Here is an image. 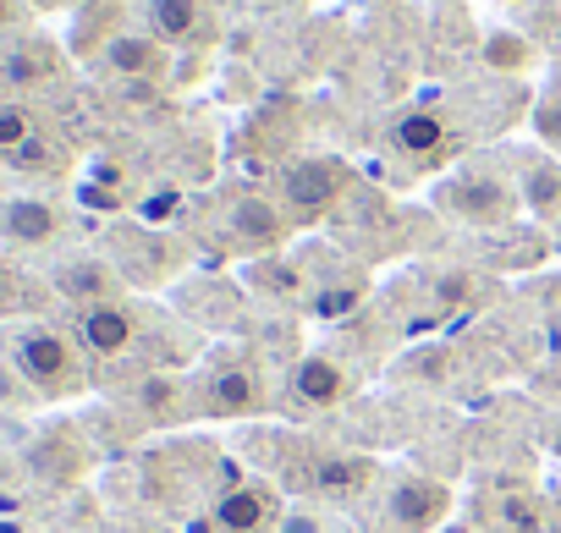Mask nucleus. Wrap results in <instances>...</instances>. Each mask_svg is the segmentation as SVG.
Returning <instances> with one entry per match:
<instances>
[{"label": "nucleus", "instance_id": "obj_1", "mask_svg": "<svg viewBox=\"0 0 561 533\" xmlns=\"http://www.w3.org/2000/svg\"><path fill=\"white\" fill-rule=\"evenodd\" d=\"M451 484L419 467H380L375 489L358 500V533H446Z\"/></svg>", "mask_w": 561, "mask_h": 533}, {"label": "nucleus", "instance_id": "obj_2", "mask_svg": "<svg viewBox=\"0 0 561 533\" xmlns=\"http://www.w3.org/2000/svg\"><path fill=\"white\" fill-rule=\"evenodd\" d=\"M430 204H435L446 220L468 225V231H512V225L523 220L517 171H512V160H490V154L457 165L451 176H440V182L430 187Z\"/></svg>", "mask_w": 561, "mask_h": 533}, {"label": "nucleus", "instance_id": "obj_3", "mask_svg": "<svg viewBox=\"0 0 561 533\" xmlns=\"http://www.w3.org/2000/svg\"><path fill=\"white\" fill-rule=\"evenodd\" d=\"M72 336L83 341L89 363H127V358H149V347H171V341L198 347V336H193V331H182V325H171V320L149 314V309H144V303H133V298H116V303H100V309H78ZM149 363H154V358H149Z\"/></svg>", "mask_w": 561, "mask_h": 533}, {"label": "nucleus", "instance_id": "obj_4", "mask_svg": "<svg viewBox=\"0 0 561 533\" xmlns=\"http://www.w3.org/2000/svg\"><path fill=\"white\" fill-rule=\"evenodd\" d=\"M7 358L18 363V374L34 385L39 402H61V396L89 391V352L61 325H39V320L12 325L7 331Z\"/></svg>", "mask_w": 561, "mask_h": 533}, {"label": "nucleus", "instance_id": "obj_5", "mask_svg": "<svg viewBox=\"0 0 561 533\" xmlns=\"http://www.w3.org/2000/svg\"><path fill=\"white\" fill-rule=\"evenodd\" d=\"M187 391H193V418H259V413L280 407V385L270 380V369L242 352L204 358V369L187 380Z\"/></svg>", "mask_w": 561, "mask_h": 533}, {"label": "nucleus", "instance_id": "obj_6", "mask_svg": "<svg viewBox=\"0 0 561 533\" xmlns=\"http://www.w3.org/2000/svg\"><path fill=\"white\" fill-rule=\"evenodd\" d=\"M347 198H353V165L336 154H298L275 176V204L293 225H320L342 215Z\"/></svg>", "mask_w": 561, "mask_h": 533}, {"label": "nucleus", "instance_id": "obj_7", "mask_svg": "<svg viewBox=\"0 0 561 533\" xmlns=\"http://www.w3.org/2000/svg\"><path fill=\"white\" fill-rule=\"evenodd\" d=\"M364 374L336 358V352H304L287 363V374H280V407L298 413V418H325L336 407H347L358 396Z\"/></svg>", "mask_w": 561, "mask_h": 533}, {"label": "nucleus", "instance_id": "obj_8", "mask_svg": "<svg viewBox=\"0 0 561 533\" xmlns=\"http://www.w3.org/2000/svg\"><path fill=\"white\" fill-rule=\"evenodd\" d=\"M280 511V484L264 478V473H237L231 484H220L204 511H198V533H275Z\"/></svg>", "mask_w": 561, "mask_h": 533}, {"label": "nucleus", "instance_id": "obj_9", "mask_svg": "<svg viewBox=\"0 0 561 533\" xmlns=\"http://www.w3.org/2000/svg\"><path fill=\"white\" fill-rule=\"evenodd\" d=\"M298 264H304V314H314V320H347L353 309H364L369 270H364V264H353V253L314 242Z\"/></svg>", "mask_w": 561, "mask_h": 533}, {"label": "nucleus", "instance_id": "obj_10", "mask_svg": "<svg viewBox=\"0 0 561 533\" xmlns=\"http://www.w3.org/2000/svg\"><path fill=\"white\" fill-rule=\"evenodd\" d=\"M457 149H462V132L440 105H408L386 132V154H397L408 171H440Z\"/></svg>", "mask_w": 561, "mask_h": 533}, {"label": "nucleus", "instance_id": "obj_11", "mask_svg": "<svg viewBox=\"0 0 561 533\" xmlns=\"http://www.w3.org/2000/svg\"><path fill=\"white\" fill-rule=\"evenodd\" d=\"M138 23L176 56V50H209L220 34V18L209 0H138Z\"/></svg>", "mask_w": 561, "mask_h": 533}, {"label": "nucleus", "instance_id": "obj_12", "mask_svg": "<svg viewBox=\"0 0 561 533\" xmlns=\"http://www.w3.org/2000/svg\"><path fill=\"white\" fill-rule=\"evenodd\" d=\"M0 160L18 171H56L61 165V143L45 132V121L23 100H0Z\"/></svg>", "mask_w": 561, "mask_h": 533}, {"label": "nucleus", "instance_id": "obj_13", "mask_svg": "<svg viewBox=\"0 0 561 533\" xmlns=\"http://www.w3.org/2000/svg\"><path fill=\"white\" fill-rule=\"evenodd\" d=\"M94 67H100L105 78H116V83H160V78L171 72V50L138 23V28L111 34V39L100 45Z\"/></svg>", "mask_w": 561, "mask_h": 533}, {"label": "nucleus", "instance_id": "obj_14", "mask_svg": "<svg viewBox=\"0 0 561 533\" xmlns=\"http://www.w3.org/2000/svg\"><path fill=\"white\" fill-rule=\"evenodd\" d=\"M473 528L479 533H561L556 528V500L545 506L539 495H523V484L484 489L479 506H473Z\"/></svg>", "mask_w": 561, "mask_h": 533}, {"label": "nucleus", "instance_id": "obj_15", "mask_svg": "<svg viewBox=\"0 0 561 533\" xmlns=\"http://www.w3.org/2000/svg\"><path fill=\"white\" fill-rule=\"evenodd\" d=\"M56 292L78 309H100V303L127 298V276L100 253H72V258L56 264Z\"/></svg>", "mask_w": 561, "mask_h": 533}, {"label": "nucleus", "instance_id": "obj_16", "mask_svg": "<svg viewBox=\"0 0 561 533\" xmlns=\"http://www.w3.org/2000/svg\"><path fill=\"white\" fill-rule=\"evenodd\" d=\"M61 78V45L45 39V34H18L0 45V83L12 94H28V89H45Z\"/></svg>", "mask_w": 561, "mask_h": 533}, {"label": "nucleus", "instance_id": "obj_17", "mask_svg": "<svg viewBox=\"0 0 561 533\" xmlns=\"http://www.w3.org/2000/svg\"><path fill=\"white\" fill-rule=\"evenodd\" d=\"M242 287L259 298V303H275V309H304V264L287 258V253H259L242 264Z\"/></svg>", "mask_w": 561, "mask_h": 533}, {"label": "nucleus", "instance_id": "obj_18", "mask_svg": "<svg viewBox=\"0 0 561 533\" xmlns=\"http://www.w3.org/2000/svg\"><path fill=\"white\" fill-rule=\"evenodd\" d=\"M512 171H517L523 209L534 220H561V160L545 154V149H517L512 154Z\"/></svg>", "mask_w": 561, "mask_h": 533}, {"label": "nucleus", "instance_id": "obj_19", "mask_svg": "<svg viewBox=\"0 0 561 533\" xmlns=\"http://www.w3.org/2000/svg\"><path fill=\"white\" fill-rule=\"evenodd\" d=\"M0 236L18 247H45L61 236V209L45 198H12V204H0Z\"/></svg>", "mask_w": 561, "mask_h": 533}, {"label": "nucleus", "instance_id": "obj_20", "mask_svg": "<svg viewBox=\"0 0 561 533\" xmlns=\"http://www.w3.org/2000/svg\"><path fill=\"white\" fill-rule=\"evenodd\" d=\"M275 533H358V522L342 506H320V500H293L280 511Z\"/></svg>", "mask_w": 561, "mask_h": 533}, {"label": "nucleus", "instance_id": "obj_21", "mask_svg": "<svg viewBox=\"0 0 561 533\" xmlns=\"http://www.w3.org/2000/svg\"><path fill=\"white\" fill-rule=\"evenodd\" d=\"M28 402H39L34 385L18 374V363L7 358V347H0V407H28Z\"/></svg>", "mask_w": 561, "mask_h": 533}, {"label": "nucleus", "instance_id": "obj_22", "mask_svg": "<svg viewBox=\"0 0 561 533\" xmlns=\"http://www.w3.org/2000/svg\"><path fill=\"white\" fill-rule=\"evenodd\" d=\"M490 61L495 67H528V45H517L512 34H495L490 39Z\"/></svg>", "mask_w": 561, "mask_h": 533}, {"label": "nucleus", "instance_id": "obj_23", "mask_svg": "<svg viewBox=\"0 0 561 533\" xmlns=\"http://www.w3.org/2000/svg\"><path fill=\"white\" fill-rule=\"evenodd\" d=\"M28 23V0H0V39H12Z\"/></svg>", "mask_w": 561, "mask_h": 533}, {"label": "nucleus", "instance_id": "obj_24", "mask_svg": "<svg viewBox=\"0 0 561 533\" xmlns=\"http://www.w3.org/2000/svg\"><path fill=\"white\" fill-rule=\"evenodd\" d=\"M556 528H561V495H556Z\"/></svg>", "mask_w": 561, "mask_h": 533}, {"label": "nucleus", "instance_id": "obj_25", "mask_svg": "<svg viewBox=\"0 0 561 533\" xmlns=\"http://www.w3.org/2000/svg\"><path fill=\"white\" fill-rule=\"evenodd\" d=\"M39 7H67V0H39Z\"/></svg>", "mask_w": 561, "mask_h": 533}, {"label": "nucleus", "instance_id": "obj_26", "mask_svg": "<svg viewBox=\"0 0 561 533\" xmlns=\"http://www.w3.org/2000/svg\"><path fill=\"white\" fill-rule=\"evenodd\" d=\"M457 533H462V528H457ZM468 533H479V528H468Z\"/></svg>", "mask_w": 561, "mask_h": 533}]
</instances>
